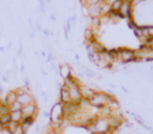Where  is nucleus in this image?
Instances as JSON below:
<instances>
[{"instance_id": "obj_13", "label": "nucleus", "mask_w": 153, "mask_h": 134, "mask_svg": "<svg viewBox=\"0 0 153 134\" xmlns=\"http://www.w3.org/2000/svg\"><path fill=\"white\" fill-rule=\"evenodd\" d=\"M60 76H61L63 79H66V78L70 77L71 76V69L68 65L64 64V65L60 66Z\"/></svg>"}, {"instance_id": "obj_1", "label": "nucleus", "mask_w": 153, "mask_h": 134, "mask_svg": "<svg viewBox=\"0 0 153 134\" xmlns=\"http://www.w3.org/2000/svg\"><path fill=\"white\" fill-rule=\"evenodd\" d=\"M113 98H114V96L112 94L106 93V92L103 91H96L94 96L88 102L96 109H100L104 106H107L110 103V101H112Z\"/></svg>"}, {"instance_id": "obj_15", "label": "nucleus", "mask_w": 153, "mask_h": 134, "mask_svg": "<svg viewBox=\"0 0 153 134\" xmlns=\"http://www.w3.org/2000/svg\"><path fill=\"white\" fill-rule=\"evenodd\" d=\"M11 110H10V107L7 104H4L3 102L0 103V116L1 115H5V114H10Z\"/></svg>"}, {"instance_id": "obj_14", "label": "nucleus", "mask_w": 153, "mask_h": 134, "mask_svg": "<svg viewBox=\"0 0 153 134\" xmlns=\"http://www.w3.org/2000/svg\"><path fill=\"white\" fill-rule=\"evenodd\" d=\"M22 118H23V113H22V111H13V112H11V119L12 121H15V123H18L20 124L22 121Z\"/></svg>"}, {"instance_id": "obj_4", "label": "nucleus", "mask_w": 153, "mask_h": 134, "mask_svg": "<svg viewBox=\"0 0 153 134\" xmlns=\"http://www.w3.org/2000/svg\"><path fill=\"white\" fill-rule=\"evenodd\" d=\"M21 111H22V113H23V115L36 117L39 112V108H38L37 103L33 102V103H30V104H27V105H25V106L22 107Z\"/></svg>"}, {"instance_id": "obj_16", "label": "nucleus", "mask_w": 153, "mask_h": 134, "mask_svg": "<svg viewBox=\"0 0 153 134\" xmlns=\"http://www.w3.org/2000/svg\"><path fill=\"white\" fill-rule=\"evenodd\" d=\"M145 35L148 39H153V25H146L144 26Z\"/></svg>"}, {"instance_id": "obj_19", "label": "nucleus", "mask_w": 153, "mask_h": 134, "mask_svg": "<svg viewBox=\"0 0 153 134\" xmlns=\"http://www.w3.org/2000/svg\"><path fill=\"white\" fill-rule=\"evenodd\" d=\"M18 125H19L18 123H15V121H11V123L9 124V126H7V128L5 129V131H7V133L12 134L14 132V130H15L16 128L18 127Z\"/></svg>"}, {"instance_id": "obj_2", "label": "nucleus", "mask_w": 153, "mask_h": 134, "mask_svg": "<svg viewBox=\"0 0 153 134\" xmlns=\"http://www.w3.org/2000/svg\"><path fill=\"white\" fill-rule=\"evenodd\" d=\"M51 121H64V113H63V104L58 102L51 107V113H49Z\"/></svg>"}, {"instance_id": "obj_11", "label": "nucleus", "mask_w": 153, "mask_h": 134, "mask_svg": "<svg viewBox=\"0 0 153 134\" xmlns=\"http://www.w3.org/2000/svg\"><path fill=\"white\" fill-rule=\"evenodd\" d=\"M18 98V94L17 92H16V90H11V91L9 92V93L5 96V98H4V104H7V106H11L13 103H15L16 101H17Z\"/></svg>"}, {"instance_id": "obj_18", "label": "nucleus", "mask_w": 153, "mask_h": 134, "mask_svg": "<svg viewBox=\"0 0 153 134\" xmlns=\"http://www.w3.org/2000/svg\"><path fill=\"white\" fill-rule=\"evenodd\" d=\"M22 105L20 104L18 101H16L15 103H13V104L10 106V110H11V112H13V111H20L22 109Z\"/></svg>"}, {"instance_id": "obj_23", "label": "nucleus", "mask_w": 153, "mask_h": 134, "mask_svg": "<svg viewBox=\"0 0 153 134\" xmlns=\"http://www.w3.org/2000/svg\"><path fill=\"white\" fill-rule=\"evenodd\" d=\"M92 134H100V133H92Z\"/></svg>"}, {"instance_id": "obj_7", "label": "nucleus", "mask_w": 153, "mask_h": 134, "mask_svg": "<svg viewBox=\"0 0 153 134\" xmlns=\"http://www.w3.org/2000/svg\"><path fill=\"white\" fill-rule=\"evenodd\" d=\"M80 90H81V94L83 100H87V101H89L94 96V94L96 93V90L94 88L89 87L87 85H84V84H82L80 86Z\"/></svg>"}, {"instance_id": "obj_20", "label": "nucleus", "mask_w": 153, "mask_h": 134, "mask_svg": "<svg viewBox=\"0 0 153 134\" xmlns=\"http://www.w3.org/2000/svg\"><path fill=\"white\" fill-rule=\"evenodd\" d=\"M12 134H26V132L24 131V129L22 128V126L19 124V125H18V127L14 130V132Z\"/></svg>"}, {"instance_id": "obj_24", "label": "nucleus", "mask_w": 153, "mask_h": 134, "mask_svg": "<svg viewBox=\"0 0 153 134\" xmlns=\"http://www.w3.org/2000/svg\"><path fill=\"white\" fill-rule=\"evenodd\" d=\"M140 1H144V0H140Z\"/></svg>"}, {"instance_id": "obj_3", "label": "nucleus", "mask_w": 153, "mask_h": 134, "mask_svg": "<svg viewBox=\"0 0 153 134\" xmlns=\"http://www.w3.org/2000/svg\"><path fill=\"white\" fill-rule=\"evenodd\" d=\"M120 62L123 63H129V62H137L135 59V53L134 49L130 48H120Z\"/></svg>"}, {"instance_id": "obj_17", "label": "nucleus", "mask_w": 153, "mask_h": 134, "mask_svg": "<svg viewBox=\"0 0 153 134\" xmlns=\"http://www.w3.org/2000/svg\"><path fill=\"white\" fill-rule=\"evenodd\" d=\"M123 3H124V0H114V2L111 4V10L112 11H120L122 9Z\"/></svg>"}, {"instance_id": "obj_8", "label": "nucleus", "mask_w": 153, "mask_h": 134, "mask_svg": "<svg viewBox=\"0 0 153 134\" xmlns=\"http://www.w3.org/2000/svg\"><path fill=\"white\" fill-rule=\"evenodd\" d=\"M88 16L90 18H100L101 17V2L97 4H91L87 7Z\"/></svg>"}, {"instance_id": "obj_21", "label": "nucleus", "mask_w": 153, "mask_h": 134, "mask_svg": "<svg viewBox=\"0 0 153 134\" xmlns=\"http://www.w3.org/2000/svg\"><path fill=\"white\" fill-rule=\"evenodd\" d=\"M45 134H61V133L56 131V130H53V129H51V128H48V129L46 130V132H45Z\"/></svg>"}, {"instance_id": "obj_9", "label": "nucleus", "mask_w": 153, "mask_h": 134, "mask_svg": "<svg viewBox=\"0 0 153 134\" xmlns=\"http://www.w3.org/2000/svg\"><path fill=\"white\" fill-rule=\"evenodd\" d=\"M17 101L22 106H25V105L30 104V103H33V102H36L34 96H33L32 93H30V92H24V93H22V94H19Z\"/></svg>"}, {"instance_id": "obj_10", "label": "nucleus", "mask_w": 153, "mask_h": 134, "mask_svg": "<svg viewBox=\"0 0 153 134\" xmlns=\"http://www.w3.org/2000/svg\"><path fill=\"white\" fill-rule=\"evenodd\" d=\"M35 119H36V117L35 116H27V115H23V118H22L20 125L22 126V128L24 129V131L27 132L28 130L30 129V127L33 126V124L35 123Z\"/></svg>"}, {"instance_id": "obj_22", "label": "nucleus", "mask_w": 153, "mask_h": 134, "mask_svg": "<svg viewBox=\"0 0 153 134\" xmlns=\"http://www.w3.org/2000/svg\"><path fill=\"white\" fill-rule=\"evenodd\" d=\"M100 134H114V132L111 131V130H107V131L102 132V133H100Z\"/></svg>"}, {"instance_id": "obj_12", "label": "nucleus", "mask_w": 153, "mask_h": 134, "mask_svg": "<svg viewBox=\"0 0 153 134\" xmlns=\"http://www.w3.org/2000/svg\"><path fill=\"white\" fill-rule=\"evenodd\" d=\"M11 121H12L11 113H10V114L1 115V116H0V129H1V130H5Z\"/></svg>"}, {"instance_id": "obj_5", "label": "nucleus", "mask_w": 153, "mask_h": 134, "mask_svg": "<svg viewBox=\"0 0 153 134\" xmlns=\"http://www.w3.org/2000/svg\"><path fill=\"white\" fill-rule=\"evenodd\" d=\"M69 89V94H70V98H71V102H76V103H80L83 98H82L81 94V90H80V85H72L70 87H68Z\"/></svg>"}, {"instance_id": "obj_6", "label": "nucleus", "mask_w": 153, "mask_h": 134, "mask_svg": "<svg viewBox=\"0 0 153 134\" xmlns=\"http://www.w3.org/2000/svg\"><path fill=\"white\" fill-rule=\"evenodd\" d=\"M60 103L62 104H67V103L71 102V98H70V94H69V89L66 85H62L60 88Z\"/></svg>"}]
</instances>
